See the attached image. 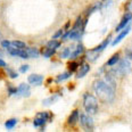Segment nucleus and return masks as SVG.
<instances>
[{"mask_svg": "<svg viewBox=\"0 0 132 132\" xmlns=\"http://www.w3.org/2000/svg\"><path fill=\"white\" fill-rule=\"evenodd\" d=\"M93 90L97 93L98 98L100 100H103L104 103H112L114 100V97H115L114 88L109 86L107 82L101 81V80L96 81L93 83Z\"/></svg>", "mask_w": 132, "mask_h": 132, "instance_id": "f257e3e1", "label": "nucleus"}, {"mask_svg": "<svg viewBox=\"0 0 132 132\" xmlns=\"http://www.w3.org/2000/svg\"><path fill=\"white\" fill-rule=\"evenodd\" d=\"M83 106L86 109L87 114L89 115H95L98 112V100L95 96L86 93L83 96Z\"/></svg>", "mask_w": 132, "mask_h": 132, "instance_id": "f03ea898", "label": "nucleus"}, {"mask_svg": "<svg viewBox=\"0 0 132 132\" xmlns=\"http://www.w3.org/2000/svg\"><path fill=\"white\" fill-rule=\"evenodd\" d=\"M53 119H54V116L50 112H40L37 114L34 121H33V125L35 128H41V131H43L45 124L47 122H50Z\"/></svg>", "mask_w": 132, "mask_h": 132, "instance_id": "7ed1b4c3", "label": "nucleus"}, {"mask_svg": "<svg viewBox=\"0 0 132 132\" xmlns=\"http://www.w3.org/2000/svg\"><path fill=\"white\" fill-rule=\"evenodd\" d=\"M131 70V64L128 59H121L119 60V64L116 65V67L112 70V74L115 75H120V76H124L126 74H129Z\"/></svg>", "mask_w": 132, "mask_h": 132, "instance_id": "20e7f679", "label": "nucleus"}, {"mask_svg": "<svg viewBox=\"0 0 132 132\" xmlns=\"http://www.w3.org/2000/svg\"><path fill=\"white\" fill-rule=\"evenodd\" d=\"M80 124L84 131H93V121L89 114H82L80 116Z\"/></svg>", "mask_w": 132, "mask_h": 132, "instance_id": "39448f33", "label": "nucleus"}, {"mask_svg": "<svg viewBox=\"0 0 132 132\" xmlns=\"http://www.w3.org/2000/svg\"><path fill=\"white\" fill-rule=\"evenodd\" d=\"M132 20V13H125V15L122 17V20H121L120 24L116 26V29H115V31L116 32H120L122 31V30H124L125 26H128V24L130 23V21Z\"/></svg>", "mask_w": 132, "mask_h": 132, "instance_id": "423d86ee", "label": "nucleus"}, {"mask_svg": "<svg viewBox=\"0 0 132 132\" xmlns=\"http://www.w3.org/2000/svg\"><path fill=\"white\" fill-rule=\"evenodd\" d=\"M17 95H20L24 98H29L31 96V88L26 83H21L17 88Z\"/></svg>", "mask_w": 132, "mask_h": 132, "instance_id": "0eeeda50", "label": "nucleus"}, {"mask_svg": "<svg viewBox=\"0 0 132 132\" xmlns=\"http://www.w3.org/2000/svg\"><path fill=\"white\" fill-rule=\"evenodd\" d=\"M27 82L32 86H41V83L43 82V76L40 74H31L27 78Z\"/></svg>", "mask_w": 132, "mask_h": 132, "instance_id": "6e6552de", "label": "nucleus"}, {"mask_svg": "<svg viewBox=\"0 0 132 132\" xmlns=\"http://www.w3.org/2000/svg\"><path fill=\"white\" fill-rule=\"evenodd\" d=\"M130 31H131V27H130V26H125V27H124V31H122V32H121L120 34L116 37V39H114V40H113L112 46H113V47H115L116 45H119V43L121 42V41H122V40H123V39H124V38L126 37V35H128L129 33H130Z\"/></svg>", "mask_w": 132, "mask_h": 132, "instance_id": "1a4fd4ad", "label": "nucleus"}, {"mask_svg": "<svg viewBox=\"0 0 132 132\" xmlns=\"http://www.w3.org/2000/svg\"><path fill=\"white\" fill-rule=\"evenodd\" d=\"M79 119H80V112L78 111V109H75V111H73L72 113H71L70 116H68L67 124L71 125V126H74L76 123L79 122Z\"/></svg>", "mask_w": 132, "mask_h": 132, "instance_id": "9d476101", "label": "nucleus"}, {"mask_svg": "<svg viewBox=\"0 0 132 132\" xmlns=\"http://www.w3.org/2000/svg\"><path fill=\"white\" fill-rule=\"evenodd\" d=\"M90 71V65L89 64H82L81 66H80V68L78 70V73H76V78L78 79H81L83 78V76L87 75V73Z\"/></svg>", "mask_w": 132, "mask_h": 132, "instance_id": "9b49d317", "label": "nucleus"}, {"mask_svg": "<svg viewBox=\"0 0 132 132\" xmlns=\"http://www.w3.org/2000/svg\"><path fill=\"white\" fill-rule=\"evenodd\" d=\"M83 53H84V47H83V45L79 43V45L73 49L72 53H71V55H70V58L75 59V58H78V56H80V55H82Z\"/></svg>", "mask_w": 132, "mask_h": 132, "instance_id": "f8f14e48", "label": "nucleus"}, {"mask_svg": "<svg viewBox=\"0 0 132 132\" xmlns=\"http://www.w3.org/2000/svg\"><path fill=\"white\" fill-rule=\"evenodd\" d=\"M59 97H60L59 93H54L53 96H50V97L46 98L45 100L42 101V104H43L45 106H50V105H53V104L56 103V101L59 99Z\"/></svg>", "mask_w": 132, "mask_h": 132, "instance_id": "ddd939ff", "label": "nucleus"}, {"mask_svg": "<svg viewBox=\"0 0 132 132\" xmlns=\"http://www.w3.org/2000/svg\"><path fill=\"white\" fill-rule=\"evenodd\" d=\"M26 51L29 54V58H38L40 56V51L38 50V48L34 47H26Z\"/></svg>", "mask_w": 132, "mask_h": 132, "instance_id": "4468645a", "label": "nucleus"}, {"mask_svg": "<svg viewBox=\"0 0 132 132\" xmlns=\"http://www.w3.org/2000/svg\"><path fill=\"white\" fill-rule=\"evenodd\" d=\"M109 41H111V37H108V39H106L103 43H100L99 46H97L96 48L91 49V50H92V51H95V53H100V51H103L105 48H107V46L109 45Z\"/></svg>", "mask_w": 132, "mask_h": 132, "instance_id": "2eb2a0df", "label": "nucleus"}, {"mask_svg": "<svg viewBox=\"0 0 132 132\" xmlns=\"http://www.w3.org/2000/svg\"><path fill=\"white\" fill-rule=\"evenodd\" d=\"M41 54L43 55L45 58H50V57H53L54 55L56 54V49H51V48L46 47V48H43L42 50H41Z\"/></svg>", "mask_w": 132, "mask_h": 132, "instance_id": "dca6fc26", "label": "nucleus"}, {"mask_svg": "<svg viewBox=\"0 0 132 132\" xmlns=\"http://www.w3.org/2000/svg\"><path fill=\"white\" fill-rule=\"evenodd\" d=\"M71 75H72V72H70V71H67V72H64V73H62V74H59V75H57V78H56V82H57V83H59V82L65 81V80L70 79Z\"/></svg>", "mask_w": 132, "mask_h": 132, "instance_id": "f3484780", "label": "nucleus"}, {"mask_svg": "<svg viewBox=\"0 0 132 132\" xmlns=\"http://www.w3.org/2000/svg\"><path fill=\"white\" fill-rule=\"evenodd\" d=\"M60 46H62V43H60L57 39H51L50 41H48V42H47V45H46V47H48V48L56 49V50L59 48Z\"/></svg>", "mask_w": 132, "mask_h": 132, "instance_id": "a211bd4d", "label": "nucleus"}, {"mask_svg": "<svg viewBox=\"0 0 132 132\" xmlns=\"http://www.w3.org/2000/svg\"><path fill=\"white\" fill-rule=\"evenodd\" d=\"M73 49H74V47H67V48H64L62 53L59 54V57L60 58H70V55L73 51Z\"/></svg>", "mask_w": 132, "mask_h": 132, "instance_id": "6ab92c4d", "label": "nucleus"}, {"mask_svg": "<svg viewBox=\"0 0 132 132\" xmlns=\"http://www.w3.org/2000/svg\"><path fill=\"white\" fill-rule=\"evenodd\" d=\"M16 124H17V119H10V120L6 121L5 128H6L7 130H13V129L16 126Z\"/></svg>", "mask_w": 132, "mask_h": 132, "instance_id": "aec40b11", "label": "nucleus"}, {"mask_svg": "<svg viewBox=\"0 0 132 132\" xmlns=\"http://www.w3.org/2000/svg\"><path fill=\"white\" fill-rule=\"evenodd\" d=\"M12 42V46L15 47L17 49H25L26 48V43L23 42V41H20V40H14V41H10Z\"/></svg>", "mask_w": 132, "mask_h": 132, "instance_id": "412c9836", "label": "nucleus"}, {"mask_svg": "<svg viewBox=\"0 0 132 132\" xmlns=\"http://www.w3.org/2000/svg\"><path fill=\"white\" fill-rule=\"evenodd\" d=\"M120 60V56H119V54H115V55H113V56L109 58V60L107 62V66H114V65H116V63Z\"/></svg>", "mask_w": 132, "mask_h": 132, "instance_id": "4be33fe9", "label": "nucleus"}, {"mask_svg": "<svg viewBox=\"0 0 132 132\" xmlns=\"http://www.w3.org/2000/svg\"><path fill=\"white\" fill-rule=\"evenodd\" d=\"M6 68V73H7V75L9 76L10 79H17L18 78V73H16L15 71L13 70V68H10V67H5Z\"/></svg>", "mask_w": 132, "mask_h": 132, "instance_id": "5701e85b", "label": "nucleus"}, {"mask_svg": "<svg viewBox=\"0 0 132 132\" xmlns=\"http://www.w3.org/2000/svg\"><path fill=\"white\" fill-rule=\"evenodd\" d=\"M98 55H99V53H95V51L90 50L89 53H88V57H87V58L89 59L90 62H95V60L98 58Z\"/></svg>", "mask_w": 132, "mask_h": 132, "instance_id": "b1692460", "label": "nucleus"}, {"mask_svg": "<svg viewBox=\"0 0 132 132\" xmlns=\"http://www.w3.org/2000/svg\"><path fill=\"white\" fill-rule=\"evenodd\" d=\"M7 93H8V96L17 95V88H16V87H13V86H8Z\"/></svg>", "mask_w": 132, "mask_h": 132, "instance_id": "393cba45", "label": "nucleus"}, {"mask_svg": "<svg viewBox=\"0 0 132 132\" xmlns=\"http://www.w3.org/2000/svg\"><path fill=\"white\" fill-rule=\"evenodd\" d=\"M79 66H80V64H79V63H76V62L70 63V64H68V68H70V72H74V71H76V70L79 68Z\"/></svg>", "mask_w": 132, "mask_h": 132, "instance_id": "a878e982", "label": "nucleus"}, {"mask_svg": "<svg viewBox=\"0 0 132 132\" xmlns=\"http://www.w3.org/2000/svg\"><path fill=\"white\" fill-rule=\"evenodd\" d=\"M0 45H1L2 48H4V49H6V50H7L8 48H10V47H12V42H10L9 40H2Z\"/></svg>", "mask_w": 132, "mask_h": 132, "instance_id": "bb28decb", "label": "nucleus"}, {"mask_svg": "<svg viewBox=\"0 0 132 132\" xmlns=\"http://www.w3.org/2000/svg\"><path fill=\"white\" fill-rule=\"evenodd\" d=\"M63 34H64V31H63V29H60V30H58V31L54 34L53 39H58V38H62Z\"/></svg>", "mask_w": 132, "mask_h": 132, "instance_id": "cd10ccee", "label": "nucleus"}, {"mask_svg": "<svg viewBox=\"0 0 132 132\" xmlns=\"http://www.w3.org/2000/svg\"><path fill=\"white\" fill-rule=\"evenodd\" d=\"M29 70H30V66L29 65H22V66H20V73H26Z\"/></svg>", "mask_w": 132, "mask_h": 132, "instance_id": "c85d7f7f", "label": "nucleus"}, {"mask_svg": "<svg viewBox=\"0 0 132 132\" xmlns=\"http://www.w3.org/2000/svg\"><path fill=\"white\" fill-rule=\"evenodd\" d=\"M7 66V64H6V62H5L4 59H1L0 58V68H5Z\"/></svg>", "mask_w": 132, "mask_h": 132, "instance_id": "c756f323", "label": "nucleus"}, {"mask_svg": "<svg viewBox=\"0 0 132 132\" xmlns=\"http://www.w3.org/2000/svg\"><path fill=\"white\" fill-rule=\"evenodd\" d=\"M126 57H128L130 60H132V49H130V50L126 51Z\"/></svg>", "mask_w": 132, "mask_h": 132, "instance_id": "7c9ffc66", "label": "nucleus"}, {"mask_svg": "<svg viewBox=\"0 0 132 132\" xmlns=\"http://www.w3.org/2000/svg\"><path fill=\"white\" fill-rule=\"evenodd\" d=\"M0 57H2V53H1V49H0Z\"/></svg>", "mask_w": 132, "mask_h": 132, "instance_id": "2f4dec72", "label": "nucleus"}, {"mask_svg": "<svg viewBox=\"0 0 132 132\" xmlns=\"http://www.w3.org/2000/svg\"><path fill=\"white\" fill-rule=\"evenodd\" d=\"M0 35H1V33H0Z\"/></svg>", "mask_w": 132, "mask_h": 132, "instance_id": "473e14b6", "label": "nucleus"}]
</instances>
